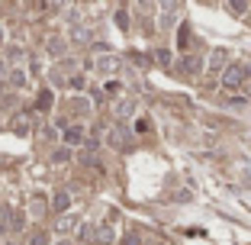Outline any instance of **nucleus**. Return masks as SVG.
I'll use <instances>...</instances> for the list:
<instances>
[{
  "mask_svg": "<svg viewBox=\"0 0 251 245\" xmlns=\"http://www.w3.org/2000/svg\"><path fill=\"white\" fill-rule=\"evenodd\" d=\"M251 75V65H235V68H226V75H222V84L226 87H242V81Z\"/></svg>",
  "mask_w": 251,
  "mask_h": 245,
  "instance_id": "obj_1",
  "label": "nucleus"
},
{
  "mask_svg": "<svg viewBox=\"0 0 251 245\" xmlns=\"http://www.w3.org/2000/svg\"><path fill=\"white\" fill-rule=\"evenodd\" d=\"M97 65H100V71H113V68H116V58H113V55H106V58H100Z\"/></svg>",
  "mask_w": 251,
  "mask_h": 245,
  "instance_id": "obj_2",
  "label": "nucleus"
},
{
  "mask_svg": "<svg viewBox=\"0 0 251 245\" xmlns=\"http://www.w3.org/2000/svg\"><path fill=\"white\" fill-rule=\"evenodd\" d=\"M123 245H142V236H139V232H126Z\"/></svg>",
  "mask_w": 251,
  "mask_h": 245,
  "instance_id": "obj_3",
  "label": "nucleus"
},
{
  "mask_svg": "<svg viewBox=\"0 0 251 245\" xmlns=\"http://www.w3.org/2000/svg\"><path fill=\"white\" fill-rule=\"evenodd\" d=\"M45 107H52V90H42V97H39V110H45Z\"/></svg>",
  "mask_w": 251,
  "mask_h": 245,
  "instance_id": "obj_4",
  "label": "nucleus"
},
{
  "mask_svg": "<svg viewBox=\"0 0 251 245\" xmlns=\"http://www.w3.org/2000/svg\"><path fill=\"white\" fill-rule=\"evenodd\" d=\"M209 65H213V68H222V65H226V52H213Z\"/></svg>",
  "mask_w": 251,
  "mask_h": 245,
  "instance_id": "obj_5",
  "label": "nucleus"
},
{
  "mask_svg": "<svg viewBox=\"0 0 251 245\" xmlns=\"http://www.w3.org/2000/svg\"><path fill=\"white\" fill-rule=\"evenodd\" d=\"M65 139L71 142V145H74V142H81V129H68V133H65Z\"/></svg>",
  "mask_w": 251,
  "mask_h": 245,
  "instance_id": "obj_6",
  "label": "nucleus"
},
{
  "mask_svg": "<svg viewBox=\"0 0 251 245\" xmlns=\"http://www.w3.org/2000/svg\"><path fill=\"white\" fill-rule=\"evenodd\" d=\"M68 207V193H55V210H65Z\"/></svg>",
  "mask_w": 251,
  "mask_h": 245,
  "instance_id": "obj_7",
  "label": "nucleus"
},
{
  "mask_svg": "<svg viewBox=\"0 0 251 245\" xmlns=\"http://www.w3.org/2000/svg\"><path fill=\"white\" fill-rule=\"evenodd\" d=\"M65 52V45H61V39H52V55H61Z\"/></svg>",
  "mask_w": 251,
  "mask_h": 245,
  "instance_id": "obj_8",
  "label": "nucleus"
},
{
  "mask_svg": "<svg viewBox=\"0 0 251 245\" xmlns=\"http://www.w3.org/2000/svg\"><path fill=\"white\" fill-rule=\"evenodd\" d=\"M10 81H13V84H26V75H23V71H13V75H10Z\"/></svg>",
  "mask_w": 251,
  "mask_h": 245,
  "instance_id": "obj_9",
  "label": "nucleus"
},
{
  "mask_svg": "<svg viewBox=\"0 0 251 245\" xmlns=\"http://www.w3.org/2000/svg\"><path fill=\"white\" fill-rule=\"evenodd\" d=\"M155 58L161 61V65H168V61H171V52H164V49H161V52H155Z\"/></svg>",
  "mask_w": 251,
  "mask_h": 245,
  "instance_id": "obj_10",
  "label": "nucleus"
},
{
  "mask_svg": "<svg viewBox=\"0 0 251 245\" xmlns=\"http://www.w3.org/2000/svg\"><path fill=\"white\" fill-rule=\"evenodd\" d=\"M32 245H49V236H45V232H39V236L32 239Z\"/></svg>",
  "mask_w": 251,
  "mask_h": 245,
  "instance_id": "obj_11",
  "label": "nucleus"
},
{
  "mask_svg": "<svg viewBox=\"0 0 251 245\" xmlns=\"http://www.w3.org/2000/svg\"><path fill=\"white\" fill-rule=\"evenodd\" d=\"M245 90H248V97H251V84H248V87H245Z\"/></svg>",
  "mask_w": 251,
  "mask_h": 245,
  "instance_id": "obj_12",
  "label": "nucleus"
},
{
  "mask_svg": "<svg viewBox=\"0 0 251 245\" xmlns=\"http://www.w3.org/2000/svg\"><path fill=\"white\" fill-rule=\"evenodd\" d=\"M145 245H161V242H145Z\"/></svg>",
  "mask_w": 251,
  "mask_h": 245,
  "instance_id": "obj_13",
  "label": "nucleus"
},
{
  "mask_svg": "<svg viewBox=\"0 0 251 245\" xmlns=\"http://www.w3.org/2000/svg\"><path fill=\"white\" fill-rule=\"evenodd\" d=\"M58 245H71V242H58Z\"/></svg>",
  "mask_w": 251,
  "mask_h": 245,
  "instance_id": "obj_14",
  "label": "nucleus"
},
{
  "mask_svg": "<svg viewBox=\"0 0 251 245\" xmlns=\"http://www.w3.org/2000/svg\"><path fill=\"white\" fill-rule=\"evenodd\" d=\"M0 36H3V32H0Z\"/></svg>",
  "mask_w": 251,
  "mask_h": 245,
  "instance_id": "obj_15",
  "label": "nucleus"
}]
</instances>
